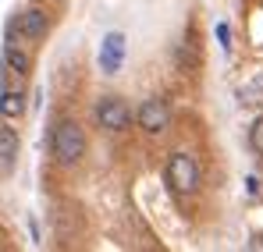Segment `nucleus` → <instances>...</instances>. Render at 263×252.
Listing matches in <instances>:
<instances>
[{
  "label": "nucleus",
  "instance_id": "4",
  "mask_svg": "<svg viewBox=\"0 0 263 252\" xmlns=\"http://www.w3.org/2000/svg\"><path fill=\"white\" fill-rule=\"evenodd\" d=\"M96 125L103 131H125L132 125V110L121 96H103L96 103Z\"/></svg>",
  "mask_w": 263,
  "mask_h": 252
},
{
  "label": "nucleus",
  "instance_id": "11",
  "mask_svg": "<svg viewBox=\"0 0 263 252\" xmlns=\"http://www.w3.org/2000/svg\"><path fill=\"white\" fill-rule=\"evenodd\" d=\"M249 146L256 149V157H263V118H256L249 125Z\"/></svg>",
  "mask_w": 263,
  "mask_h": 252
},
{
  "label": "nucleus",
  "instance_id": "10",
  "mask_svg": "<svg viewBox=\"0 0 263 252\" xmlns=\"http://www.w3.org/2000/svg\"><path fill=\"white\" fill-rule=\"evenodd\" d=\"M18 157V131L7 125H0V160L4 164H11Z\"/></svg>",
  "mask_w": 263,
  "mask_h": 252
},
{
  "label": "nucleus",
  "instance_id": "3",
  "mask_svg": "<svg viewBox=\"0 0 263 252\" xmlns=\"http://www.w3.org/2000/svg\"><path fill=\"white\" fill-rule=\"evenodd\" d=\"M4 68H7L11 75H29V68H32L29 40L18 32L14 18H11V22H7V29H4Z\"/></svg>",
  "mask_w": 263,
  "mask_h": 252
},
{
  "label": "nucleus",
  "instance_id": "5",
  "mask_svg": "<svg viewBox=\"0 0 263 252\" xmlns=\"http://www.w3.org/2000/svg\"><path fill=\"white\" fill-rule=\"evenodd\" d=\"M139 128L146 135H164L171 128V107H167V100H160V96L146 100L139 107Z\"/></svg>",
  "mask_w": 263,
  "mask_h": 252
},
{
  "label": "nucleus",
  "instance_id": "12",
  "mask_svg": "<svg viewBox=\"0 0 263 252\" xmlns=\"http://www.w3.org/2000/svg\"><path fill=\"white\" fill-rule=\"evenodd\" d=\"M217 40H220V50L228 53V50H231V29H228L224 22H220V25H217Z\"/></svg>",
  "mask_w": 263,
  "mask_h": 252
},
{
  "label": "nucleus",
  "instance_id": "2",
  "mask_svg": "<svg viewBox=\"0 0 263 252\" xmlns=\"http://www.w3.org/2000/svg\"><path fill=\"white\" fill-rule=\"evenodd\" d=\"M164 181L175 196H192L199 188V164L192 153H171L167 167H164Z\"/></svg>",
  "mask_w": 263,
  "mask_h": 252
},
{
  "label": "nucleus",
  "instance_id": "8",
  "mask_svg": "<svg viewBox=\"0 0 263 252\" xmlns=\"http://www.w3.org/2000/svg\"><path fill=\"white\" fill-rule=\"evenodd\" d=\"M25 110H29L25 92H18V89H4L0 92V118H22Z\"/></svg>",
  "mask_w": 263,
  "mask_h": 252
},
{
  "label": "nucleus",
  "instance_id": "6",
  "mask_svg": "<svg viewBox=\"0 0 263 252\" xmlns=\"http://www.w3.org/2000/svg\"><path fill=\"white\" fill-rule=\"evenodd\" d=\"M14 25H18V32H22L29 43L46 40V32H50V18H46V11H40V7L18 11V14H14Z\"/></svg>",
  "mask_w": 263,
  "mask_h": 252
},
{
  "label": "nucleus",
  "instance_id": "7",
  "mask_svg": "<svg viewBox=\"0 0 263 252\" xmlns=\"http://www.w3.org/2000/svg\"><path fill=\"white\" fill-rule=\"evenodd\" d=\"M125 64V36L121 32H107L100 43V71L103 75H118Z\"/></svg>",
  "mask_w": 263,
  "mask_h": 252
},
{
  "label": "nucleus",
  "instance_id": "1",
  "mask_svg": "<svg viewBox=\"0 0 263 252\" xmlns=\"http://www.w3.org/2000/svg\"><path fill=\"white\" fill-rule=\"evenodd\" d=\"M86 149H89V142H86V131H82L79 121L64 118V121L53 125V131H50V153H53V160L61 167H75L86 157Z\"/></svg>",
  "mask_w": 263,
  "mask_h": 252
},
{
  "label": "nucleus",
  "instance_id": "9",
  "mask_svg": "<svg viewBox=\"0 0 263 252\" xmlns=\"http://www.w3.org/2000/svg\"><path fill=\"white\" fill-rule=\"evenodd\" d=\"M238 103L242 107H263V71H256L249 82L238 85Z\"/></svg>",
  "mask_w": 263,
  "mask_h": 252
}]
</instances>
